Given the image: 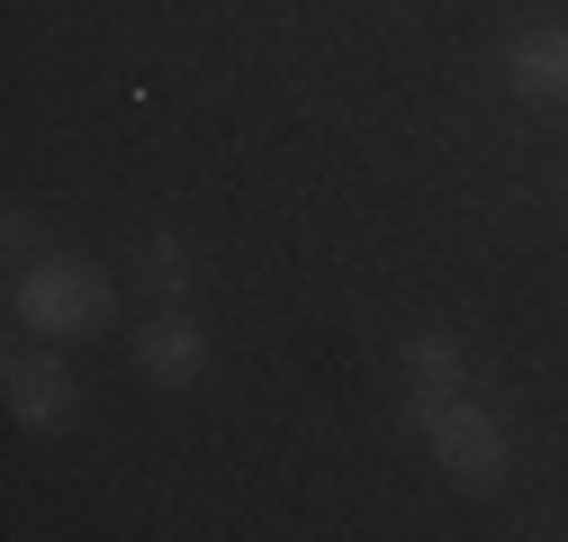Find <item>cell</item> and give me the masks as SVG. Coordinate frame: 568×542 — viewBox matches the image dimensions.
<instances>
[{"instance_id": "cell-1", "label": "cell", "mask_w": 568, "mask_h": 542, "mask_svg": "<svg viewBox=\"0 0 568 542\" xmlns=\"http://www.w3.org/2000/svg\"><path fill=\"white\" fill-rule=\"evenodd\" d=\"M19 325L37 334V344H73V334H100L118 290H109V271L82 262V253H45V262H19V290H10Z\"/></svg>"}, {"instance_id": "cell-2", "label": "cell", "mask_w": 568, "mask_h": 542, "mask_svg": "<svg viewBox=\"0 0 568 542\" xmlns=\"http://www.w3.org/2000/svg\"><path fill=\"white\" fill-rule=\"evenodd\" d=\"M424 443H434V461L452 470L460 489H496L506 480V425L487 416V406H469V398H443V406H424Z\"/></svg>"}, {"instance_id": "cell-3", "label": "cell", "mask_w": 568, "mask_h": 542, "mask_svg": "<svg viewBox=\"0 0 568 542\" xmlns=\"http://www.w3.org/2000/svg\"><path fill=\"white\" fill-rule=\"evenodd\" d=\"M0 389H10V416H19L28 434H54V425H73V371H63L54 353H10Z\"/></svg>"}, {"instance_id": "cell-4", "label": "cell", "mask_w": 568, "mask_h": 542, "mask_svg": "<svg viewBox=\"0 0 568 542\" xmlns=\"http://www.w3.org/2000/svg\"><path fill=\"white\" fill-rule=\"evenodd\" d=\"M199 362H207V325L190 308H163V317L135 325V371H145V380L181 389V380H199Z\"/></svg>"}, {"instance_id": "cell-5", "label": "cell", "mask_w": 568, "mask_h": 542, "mask_svg": "<svg viewBox=\"0 0 568 542\" xmlns=\"http://www.w3.org/2000/svg\"><path fill=\"white\" fill-rule=\"evenodd\" d=\"M506 82L524 100H568V28H524L506 46Z\"/></svg>"}, {"instance_id": "cell-6", "label": "cell", "mask_w": 568, "mask_h": 542, "mask_svg": "<svg viewBox=\"0 0 568 542\" xmlns=\"http://www.w3.org/2000/svg\"><path fill=\"white\" fill-rule=\"evenodd\" d=\"M443 398H460V344L424 325L415 344H406V406L424 416V406H443Z\"/></svg>"}, {"instance_id": "cell-7", "label": "cell", "mask_w": 568, "mask_h": 542, "mask_svg": "<svg viewBox=\"0 0 568 542\" xmlns=\"http://www.w3.org/2000/svg\"><path fill=\"white\" fill-rule=\"evenodd\" d=\"M145 281H154L163 299H181V244H172V235H154V253H145Z\"/></svg>"}]
</instances>
